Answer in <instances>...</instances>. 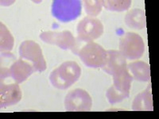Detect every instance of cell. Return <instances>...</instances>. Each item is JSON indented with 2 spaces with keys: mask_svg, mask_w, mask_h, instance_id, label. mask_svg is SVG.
I'll list each match as a JSON object with an SVG mask.
<instances>
[{
  "mask_svg": "<svg viewBox=\"0 0 159 119\" xmlns=\"http://www.w3.org/2000/svg\"><path fill=\"white\" fill-rule=\"evenodd\" d=\"M22 91L18 83L5 84L1 81L0 86V107L1 108L12 106L21 100Z\"/></svg>",
  "mask_w": 159,
  "mask_h": 119,
  "instance_id": "cell-10",
  "label": "cell"
},
{
  "mask_svg": "<svg viewBox=\"0 0 159 119\" xmlns=\"http://www.w3.org/2000/svg\"><path fill=\"white\" fill-rule=\"evenodd\" d=\"M81 68L76 62L68 60L52 70L49 75L51 84L60 90H65L76 83L80 77Z\"/></svg>",
  "mask_w": 159,
  "mask_h": 119,
  "instance_id": "cell-1",
  "label": "cell"
},
{
  "mask_svg": "<svg viewBox=\"0 0 159 119\" xmlns=\"http://www.w3.org/2000/svg\"><path fill=\"white\" fill-rule=\"evenodd\" d=\"M127 59L118 50H107L106 63L102 69L107 74L114 76L127 68Z\"/></svg>",
  "mask_w": 159,
  "mask_h": 119,
  "instance_id": "cell-11",
  "label": "cell"
},
{
  "mask_svg": "<svg viewBox=\"0 0 159 119\" xmlns=\"http://www.w3.org/2000/svg\"><path fill=\"white\" fill-rule=\"evenodd\" d=\"M119 51L126 59H139L145 52L143 39L136 33H126L119 40Z\"/></svg>",
  "mask_w": 159,
  "mask_h": 119,
  "instance_id": "cell-2",
  "label": "cell"
},
{
  "mask_svg": "<svg viewBox=\"0 0 159 119\" xmlns=\"http://www.w3.org/2000/svg\"><path fill=\"white\" fill-rule=\"evenodd\" d=\"M92 106V98L84 89L70 90L65 96V108L67 111H90Z\"/></svg>",
  "mask_w": 159,
  "mask_h": 119,
  "instance_id": "cell-7",
  "label": "cell"
},
{
  "mask_svg": "<svg viewBox=\"0 0 159 119\" xmlns=\"http://www.w3.org/2000/svg\"><path fill=\"white\" fill-rule=\"evenodd\" d=\"M39 37L45 43L57 45L64 50H72L76 46L75 37L69 30H64L61 32L45 31L42 32Z\"/></svg>",
  "mask_w": 159,
  "mask_h": 119,
  "instance_id": "cell-9",
  "label": "cell"
},
{
  "mask_svg": "<svg viewBox=\"0 0 159 119\" xmlns=\"http://www.w3.org/2000/svg\"><path fill=\"white\" fill-rule=\"evenodd\" d=\"M52 14L61 22H69L81 14V3L78 0H55L52 2Z\"/></svg>",
  "mask_w": 159,
  "mask_h": 119,
  "instance_id": "cell-5",
  "label": "cell"
},
{
  "mask_svg": "<svg viewBox=\"0 0 159 119\" xmlns=\"http://www.w3.org/2000/svg\"><path fill=\"white\" fill-rule=\"evenodd\" d=\"M85 12L90 17H96L100 14L103 8L101 0H84V1Z\"/></svg>",
  "mask_w": 159,
  "mask_h": 119,
  "instance_id": "cell-18",
  "label": "cell"
},
{
  "mask_svg": "<svg viewBox=\"0 0 159 119\" xmlns=\"http://www.w3.org/2000/svg\"><path fill=\"white\" fill-rule=\"evenodd\" d=\"M153 107V99H152L151 85L149 84L148 87L141 93L136 95L133 101L132 110H150L152 111Z\"/></svg>",
  "mask_w": 159,
  "mask_h": 119,
  "instance_id": "cell-13",
  "label": "cell"
},
{
  "mask_svg": "<svg viewBox=\"0 0 159 119\" xmlns=\"http://www.w3.org/2000/svg\"><path fill=\"white\" fill-rule=\"evenodd\" d=\"M124 21L128 27L135 29H143L147 25L145 11L139 8L129 11L125 16Z\"/></svg>",
  "mask_w": 159,
  "mask_h": 119,
  "instance_id": "cell-14",
  "label": "cell"
},
{
  "mask_svg": "<svg viewBox=\"0 0 159 119\" xmlns=\"http://www.w3.org/2000/svg\"><path fill=\"white\" fill-rule=\"evenodd\" d=\"M127 68L133 79L141 82H147L150 79V65L146 62L141 60L131 62L127 64Z\"/></svg>",
  "mask_w": 159,
  "mask_h": 119,
  "instance_id": "cell-12",
  "label": "cell"
},
{
  "mask_svg": "<svg viewBox=\"0 0 159 119\" xmlns=\"http://www.w3.org/2000/svg\"><path fill=\"white\" fill-rule=\"evenodd\" d=\"M112 76H113V86L115 88L119 91L130 94L133 77L129 72L128 69H123L121 72H118Z\"/></svg>",
  "mask_w": 159,
  "mask_h": 119,
  "instance_id": "cell-15",
  "label": "cell"
},
{
  "mask_svg": "<svg viewBox=\"0 0 159 119\" xmlns=\"http://www.w3.org/2000/svg\"><path fill=\"white\" fill-rule=\"evenodd\" d=\"M18 51L20 58L30 61L35 72H42L46 69V62L38 43L31 40L24 41L20 45Z\"/></svg>",
  "mask_w": 159,
  "mask_h": 119,
  "instance_id": "cell-4",
  "label": "cell"
},
{
  "mask_svg": "<svg viewBox=\"0 0 159 119\" xmlns=\"http://www.w3.org/2000/svg\"><path fill=\"white\" fill-rule=\"evenodd\" d=\"M34 72V68L30 64L20 58L14 62L10 68H1V80L11 77L15 80V83H21L26 80Z\"/></svg>",
  "mask_w": 159,
  "mask_h": 119,
  "instance_id": "cell-8",
  "label": "cell"
},
{
  "mask_svg": "<svg viewBox=\"0 0 159 119\" xmlns=\"http://www.w3.org/2000/svg\"><path fill=\"white\" fill-rule=\"evenodd\" d=\"M101 2L107 11L118 12L127 11L131 6L130 0H101Z\"/></svg>",
  "mask_w": 159,
  "mask_h": 119,
  "instance_id": "cell-17",
  "label": "cell"
},
{
  "mask_svg": "<svg viewBox=\"0 0 159 119\" xmlns=\"http://www.w3.org/2000/svg\"><path fill=\"white\" fill-rule=\"evenodd\" d=\"M130 96V94H127L124 92H121L118 90L111 85L106 92V97L111 104H116L117 103H120L124 99H127Z\"/></svg>",
  "mask_w": 159,
  "mask_h": 119,
  "instance_id": "cell-19",
  "label": "cell"
},
{
  "mask_svg": "<svg viewBox=\"0 0 159 119\" xmlns=\"http://www.w3.org/2000/svg\"><path fill=\"white\" fill-rule=\"evenodd\" d=\"M0 49L2 52H10L13 49L15 39L11 33L4 24L1 23L0 26Z\"/></svg>",
  "mask_w": 159,
  "mask_h": 119,
  "instance_id": "cell-16",
  "label": "cell"
},
{
  "mask_svg": "<svg viewBox=\"0 0 159 119\" xmlns=\"http://www.w3.org/2000/svg\"><path fill=\"white\" fill-rule=\"evenodd\" d=\"M76 31L77 39L88 43L101 37L103 25L97 18L86 16L77 24Z\"/></svg>",
  "mask_w": 159,
  "mask_h": 119,
  "instance_id": "cell-6",
  "label": "cell"
},
{
  "mask_svg": "<svg viewBox=\"0 0 159 119\" xmlns=\"http://www.w3.org/2000/svg\"><path fill=\"white\" fill-rule=\"evenodd\" d=\"M77 54L86 66L93 68H102L107 60V51L101 45L93 42H88L84 45Z\"/></svg>",
  "mask_w": 159,
  "mask_h": 119,
  "instance_id": "cell-3",
  "label": "cell"
}]
</instances>
